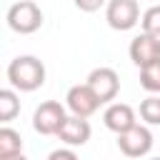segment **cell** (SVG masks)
<instances>
[{"label": "cell", "instance_id": "52a82bcc", "mask_svg": "<svg viewBox=\"0 0 160 160\" xmlns=\"http://www.w3.org/2000/svg\"><path fill=\"white\" fill-rule=\"evenodd\" d=\"M88 85L95 90V95L102 100V105L112 102L120 92V78L112 68H95L88 75Z\"/></svg>", "mask_w": 160, "mask_h": 160}, {"label": "cell", "instance_id": "5bb4252c", "mask_svg": "<svg viewBox=\"0 0 160 160\" xmlns=\"http://www.w3.org/2000/svg\"><path fill=\"white\" fill-rule=\"evenodd\" d=\"M140 85L148 92H160V60L140 68Z\"/></svg>", "mask_w": 160, "mask_h": 160}, {"label": "cell", "instance_id": "9c48e42d", "mask_svg": "<svg viewBox=\"0 0 160 160\" xmlns=\"http://www.w3.org/2000/svg\"><path fill=\"white\" fill-rule=\"evenodd\" d=\"M92 135V128L88 122V118H80V115H68L62 128L58 130V138L62 145H70V148H82Z\"/></svg>", "mask_w": 160, "mask_h": 160}, {"label": "cell", "instance_id": "5b68a950", "mask_svg": "<svg viewBox=\"0 0 160 160\" xmlns=\"http://www.w3.org/2000/svg\"><path fill=\"white\" fill-rule=\"evenodd\" d=\"M65 118H68L65 115V108L58 100H45L32 112V128L40 135H58V130L62 128Z\"/></svg>", "mask_w": 160, "mask_h": 160}, {"label": "cell", "instance_id": "30bf717a", "mask_svg": "<svg viewBox=\"0 0 160 160\" xmlns=\"http://www.w3.org/2000/svg\"><path fill=\"white\" fill-rule=\"evenodd\" d=\"M102 122L108 130H112L118 135V132H125L128 128H132L138 122V115L128 102H108V108L102 112Z\"/></svg>", "mask_w": 160, "mask_h": 160}, {"label": "cell", "instance_id": "2e32d148", "mask_svg": "<svg viewBox=\"0 0 160 160\" xmlns=\"http://www.w3.org/2000/svg\"><path fill=\"white\" fill-rule=\"evenodd\" d=\"M102 5H108V0H75V8L82 10V12H95Z\"/></svg>", "mask_w": 160, "mask_h": 160}, {"label": "cell", "instance_id": "7a4b0ae2", "mask_svg": "<svg viewBox=\"0 0 160 160\" xmlns=\"http://www.w3.org/2000/svg\"><path fill=\"white\" fill-rule=\"evenodd\" d=\"M8 28L18 35H32L42 28V10L38 5V0H20L15 5H10L8 15Z\"/></svg>", "mask_w": 160, "mask_h": 160}, {"label": "cell", "instance_id": "7c38bea8", "mask_svg": "<svg viewBox=\"0 0 160 160\" xmlns=\"http://www.w3.org/2000/svg\"><path fill=\"white\" fill-rule=\"evenodd\" d=\"M20 115V98L15 88H2L0 90V122H10Z\"/></svg>", "mask_w": 160, "mask_h": 160}, {"label": "cell", "instance_id": "8992f818", "mask_svg": "<svg viewBox=\"0 0 160 160\" xmlns=\"http://www.w3.org/2000/svg\"><path fill=\"white\" fill-rule=\"evenodd\" d=\"M65 105H68V110H70L72 115L90 118V115H95V112L100 110L102 100L95 95V90H92L88 82H82V85H72V88L68 90V95H65Z\"/></svg>", "mask_w": 160, "mask_h": 160}, {"label": "cell", "instance_id": "ba28073f", "mask_svg": "<svg viewBox=\"0 0 160 160\" xmlns=\"http://www.w3.org/2000/svg\"><path fill=\"white\" fill-rule=\"evenodd\" d=\"M128 52H130V60H132L138 68H145V65L160 60V38L142 30L140 35H135V38L130 40Z\"/></svg>", "mask_w": 160, "mask_h": 160}, {"label": "cell", "instance_id": "277c9868", "mask_svg": "<svg viewBox=\"0 0 160 160\" xmlns=\"http://www.w3.org/2000/svg\"><path fill=\"white\" fill-rule=\"evenodd\" d=\"M118 148L125 158H142L152 150V132L148 125H132L125 132H118Z\"/></svg>", "mask_w": 160, "mask_h": 160}, {"label": "cell", "instance_id": "9a60e30c", "mask_svg": "<svg viewBox=\"0 0 160 160\" xmlns=\"http://www.w3.org/2000/svg\"><path fill=\"white\" fill-rule=\"evenodd\" d=\"M140 25H142V30H145V32H150V35H158V38H160V5L148 8V10L142 12V18H140Z\"/></svg>", "mask_w": 160, "mask_h": 160}, {"label": "cell", "instance_id": "e0dca14e", "mask_svg": "<svg viewBox=\"0 0 160 160\" xmlns=\"http://www.w3.org/2000/svg\"><path fill=\"white\" fill-rule=\"evenodd\" d=\"M48 158H50V160H75V158H78V152L68 145V148H58V150H52Z\"/></svg>", "mask_w": 160, "mask_h": 160}, {"label": "cell", "instance_id": "8fae6325", "mask_svg": "<svg viewBox=\"0 0 160 160\" xmlns=\"http://www.w3.org/2000/svg\"><path fill=\"white\" fill-rule=\"evenodd\" d=\"M0 158L2 160H15L22 158V138L18 130L2 125L0 128Z\"/></svg>", "mask_w": 160, "mask_h": 160}, {"label": "cell", "instance_id": "4fadbf2b", "mask_svg": "<svg viewBox=\"0 0 160 160\" xmlns=\"http://www.w3.org/2000/svg\"><path fill=\"white\" fill-rule=\"evenodd\" d=\"M140 120L145 125H160V98H158V92H152L150 98H145L140 102Z\"/></svg>", "mask_w": 160, "mask_h": 160}, {"label": "cell", "instance_id": "6da1fadb", "mask_svg": "<svg viewBox=\"0 0 160 160\" xmlns=\"http://www.w3.org/2000/svg\"><path fill=\"white\" fill-rule=\"evenodd\" d=\"M5 75H8V82L20 92H32V90L45 85V65L35 55L12 58L8 70H5Z\"/></svg>", "mask_w": 160, "mask_h": 160}, {"label": "cell", "instance_id": "3957f363", "mask_svg": "<svg viewBox=\"0 0 160 160\" xmlns=\"http://www.w3.org/2000/svg\"><path fill=\"white\" fill-rule=\"evenodd\" d=\"M105 20L118 32L132 30L140 22V5H138V0H108Z\"/></svg>", "mask_w": 160, "mask_h": 160}]
</instances>
